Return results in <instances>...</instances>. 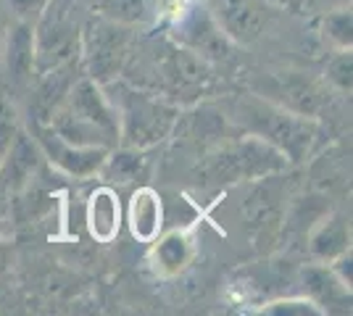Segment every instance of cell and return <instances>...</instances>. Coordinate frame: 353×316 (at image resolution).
Here are the masks:
<instances>
[{
	"label": "cell",
	"mask_w": 353,
	"mask_h": 316,
	"mask_svg": "<svg viewBox=\"0 0 353 316\" xmlns=\"http://www.w3.org/2000/svg\"><path fill=\"white\" fill-rule=\"evenodd\" d=\"M103 90L117 108L121 148L150 151L161 145L179 124V105L166 101L159 92L137 87L121 76L103 85Z\"/></svg>",
	"instance_id": "6da1fadb"
},
{
	"label": "cell",
	"mask_w": 353,
	"mask_h": 316,
	"mask_svg": "<svg viewBox=\"0 0 353 316\" xmlns=\"http://www.w3.org/2000/svg\"><path fill=\"white\" fill-rule=\"evenodd\" d=\"M232 119L243 127V132L274 145L290 164L306 161L324 135L319 119L298 116L261 95H243L235 103Z\"/></svg>",
	"instance_id": "7a4b0ae2"
},
{
	"label": "cell",
	"mask_w": 353,
	"mask_h": 316,
	"mask_svg": "<svg viewBox=\"0 0 353 316\" xmlns=\"http://www.w3.org/2000/svg\"><path fill=\"white\" fill-rule=\"evenodd\" d=\"M48 124L74 145H90L105 151H114L119 145L117 108L103 87L85 74L74 82V87Z\"/></svg>",
	"instance_id": "3957f363"
},
{
	"label": "cell",
	"mask_w": 353,
	"mask_h": 316,
	"mask_svg": "<svg viewBox=\"0 0 353 316\" xmlns=\"http://www.w3.org/2000/svg\"><path fill=\"white\" fill-rule=\"evenodd\" d=\"M288 166L290 161L274 145L245 132L235 143L219 145L214 153H208L198 169V182L203 187L219 190L235 182H256L272 174H282Z\"/></svg>",
	"instance_id": "277c9868"
},
{
	"label": "cell",
	"mask_w": 353,
	"mask_h": 316,
	"mask_svg": "<svg viewBox=\"0 0 353 316\" xmlns=\"http://www.w3.org/2000/svg\"><path fill=\"white\" fill-rule=\"evenodd\" d=\"M150 72L153 87L148 90L159 92L176 105L195 103L214 85V66L188 48L172 43L169 37L163 40L161 48L153 50Z\"/></svg>",
	"instance_id": "5b68a950"
},
{
	"label": "cell",
	"mask_w": 353,
	"mask_h": 316,
	"mask_svg": "<svg viewBox=\"0 0 353 316\" xmlns=\"http://www.w3.org/2000/svg\"><path fill=\"white\" fill-rule=\"evenodd\" d=\"M134 48V27L119 24L108 16L98 14L82 24L79 40V63L85 76L101 87L121 76L127 59Z\"/></svg>",
	"instance_id": "8992f818"
},
{
	"label": "cell",
	"mask_w": 353,
	"mask_h": 316,
	"mask_svg": "<svg viewBox=\"0 0 353 316\" xmlns=\"http://www.w3.org/2000/svg\"><path fill=\"white\" fill-rule=\"evenodd\" d=\"M34 40V69L43 74L66 61L79 59L82 19L74 0H48L43 14L32 24Z\"/></svg>",
	"instance_id": "52a82bcc"
},
{
	"label": "cell",
	"mask_w": 353,
	"mask_h": 316,
	"mask_svg": "<svg viewBox=\"0 0 353 316\" xmlns=\"http://www.w3.org/2000/svg\"><path fill=\"white\" fill-rule=\"evenodd\" d=\"M169 40L192 50L211 66L230 63L235 56V45L216 27L214 16L208 14L206 3H195V6H188L185 11H179L172 24V32H169Z\"/></svg>",
	"instance_id": "ba28073f"
},
{
	"label": "cell",
	"mask_w": 353,
	"mask_h": 316,
	"mask_svg": "<svg viewBox=\"0 0 353 316\" xmlns=\"http://www.w3.org/2000/svg\"><path fill=\"white\" fill-rule=\"evenodd\" d=\"M30 135L40 145V153L48 164H53L59 171L77 177V180H88L101 174L105 164V148H90V145H74L66 137H61L50 124H30Z\"/></svg>",
	"instance_id": "9c48e42d"
},
{
	"label": "cell",
	"mask_w": 353,
	"mask_h": 316,
	"mask_svg": "<svg viewBox=\"0 0 353 316\" xmlns=\"http://www.w3.org/2000/svg\"><path fill=\"white\" fill-rule=\"evenodd\" d=\"M261 92H264L261 98L266 101L282 105L298 116H309V119H322V114L330 108V98H332L327 90V82H319L303 72L269 74Z\"/></svg>",
	"instance_id": "30bf717a"
},
{
	"label": "cell",
	"mask_w": 353,
	"mask_h": 316,
	"mask_svg": "<svg viewBox=\"0 0 353 316\" xmlns=\"http://www.w3.org/2000/svg\"><path fill=\"white\" fill-rule=\"evenodd\" d=\"M206 8L227 40L240 48L261 40L274 19V6L269 0H206Z\"/></svg>",
	"instance_id": "8fae6325"
},
{
	"label": "cell",
	"mask_w": 353,
	"mask_h": 316,
	"mask_svg": "<svg viewBox=\"0 0 353 316\" xmlns=\"http://www.w3.org/2000/svg\"><path fill=\"white\" fill-rule=\"evenodd\" d=\"M85 74L79 59L66 61L56 69H48L43 74L34 76L30 87V116L37 124H48L50 116L56 114V108L63 103V98L69 95L74 82Z\"/></svg>",
	"instance_id": "7c38bea8"
},
{
	"label": "cell",
	"mask_w": 353,
	"mask_h": 316,
	"mask_svg": "<svg viewBox=\"0 0 353 316\" xmlns=\"http://www.w3.org/2000/svg\"><path fill=\"white\" fill-rule=\"evenodd\" d=\"M0 72L6 74L11 87L30 90L37 69H34V40H32V24L14 19L8 24L3 50H0Z\"/></svg>",
	"instance_id": "4fadbf2b"
},
{
	"label": "cell",
	"mask_w": 353,
	"mask_h": 316,
	"mask_svg": "<svg viewBox=\"0 0 353 316\" xmlns=\"http://www.w3.org/2000/svg\"><path fill=\"white\" fill-rule=\"evenodd\" d=\"M43 161L45 158L43 153H40V145L34 143V137L21 129L16 135L14 145L8 148V153L0 158V185L8 193H19L40 171Z\"/></svg>",
	"instance_id": "5bb4252c"
},
{
	"label": "cell",
	"mask_w": 353,
	"mask_h": 316,
	"mask_svg": "<svg viewBox=\"0 0 353 316\" xmlns=\"http://www.w3.org/2000/svg\"><path fill=\"white\" fill-rule=\"evenodd\" d=\"M256 182L259 185L253 187V193L245 200L243 213H245V222H248V227L253 232L269 235L282 219L285 190H282L280 185V174H272V177H264V180H256Z\"/></svg>",
	"instance_id": "9a60e30c"
},
{
	"label": "cell",
	"mask_w": 353,
	"mask_h": 316,
	"mask_svg": "<svg viewBox=\"0 0 353 316\" xmlns=\"http://www.w3.org/2000/svg\"><path fill=\"white\" fill-rule=\"evenodd\" d=\"M311 256L322 264H332L335 258L351 251V227L343 213H324L319 224L311 229L309 235Z\"/></svg>",
	"instance_id": "2e32d148"
},
{
	"label": "cell",
	"mask_w": 353,
	"mask_h": 316,
	"mask_svg": "<svg viewBox=\"0 0 353 316\" xmlns=\"http://www.w3.org/2000/svg\"><path fill=\"white\" fill-rule=\"evenodd\" d=\"M303 290L311 301L324 308L340 306L343 311L351 308V287L340 282V277L332 271V266H306L301 271Z\"/></svg>",
	"instance_id": "e0dca14e"
},
{
	"label": "cell",
	"mask_w": 353,
	"mask_h": 316,
	"mask_svg": "<svg viewBox=\"0 0 353 316\" xmlns=\"http://www.w3.org/2000/svg\"><path fill=\"white\" fill-rule=\"evenodd\" d=\"M127 222H130V232L137 240L150 242L159 238L163 222L161 198L150 187H140L134 190L132 200H130V211H127Z\"/></svg>",
	"instance_id": "ac0fdd59"
},
{
	"label": "cell",
	"mask_w": 353,
	"mask_h": 316,
	"mask_svg": "<svg viewBox=\"0 0 353 316\" xmlns=\"http://www.w3.org/2000/svg\"><path fill=\"white\" fill-rule=\"evenodd\" d=\"M119 224H121V209L119 198L111 187H101L90 196L88 203V227L90 235L98 242H111L117 238Z\"/></svg>",
	"instance_id": "d6986e66"
},
{
	"label": "cell",
	"mask_w": 353,
	"mask_h": 316,
	"mask_svg": "<svg viewBox=\"0 0 353 316\" xmlns=\"http://www.w3.org/2000/svg\"><path fill=\"white\" fill-rule=\"evenodd\" d=\"M148 169H150V161H148L145 151H132V148L117 145L105 156L101 174L108 182H117V185H132L137 180H145Z\"/></svg>",
	"instance_id": "ffe728a7"
},
{
	"label": "cell",
	"mask_w": 353,
	"mask_h": 316,
	"mask_svg": "<svg viewBox=\"0 0 353 316\" xmlns=\"http://www.w3.org/2000/svg\"><path fill=\"white\" fill-rule=\"evenodd\" d=\"M163 0H105L101 14L127 27H145L156 16H161Z\"/></svg>",
	"instance_id": "44dd1931"
},
{
	"label": "cell",
	"mask_w": 353,
	"mask_h": 316,
	"mask_svg": "<svg viewBox=\"0 0 353 316\" xmlns=\"http://www.w3.org/2000/svg\"><path fill=\"white\" fill-rule=\"evenodd\" d=\"M192 256V248L185 235L179 232H169L166 238L156 242L153 248V264L161 274H176L188 266V261Z\"/></svg>",
	"instance_id": "7402d4cb"
},
{
	"label": "cell",
	"mask_w": 353,
	"mask_h": 316,
	"mask_svg": "<svg viewBox=\"0 0 353 316\" xmlns=\"http://www.w3.org/2000/svg\"><path fill=\"white\" fill-rule=\"evenodd\" d=\"M322 32L324 37L338 48V50H351L353 45V16L348 8H340V11H332V14L324 16L322 21Z\"/></svg>",
	"instance_id": "603a6c76"
},
{
	"label": "cell",
	"mask_w": 353,
	"mask_h": 316,
	"mask_svg": "<svg viewBox=\"0 0 353 316\" xmlns=\"http://www.w3.org/2000/svg\"><path fill=\"white\" fill-rule=\"evenodd\" d=\"M324 82H327L332 90L343 92V95H351V90H353V56H351V50H340L338 56L327 63Z\"/></svg>",
	"instance_id": "cb8c5ba5"
},
{
	"label": "cell",
	"mask_w": 353,
	"mask_h": 316,
	"mask_svg": "<svg viewBox=\"0 0 353 316\" xmlns=\"http://www.w3.org/2000/svg\"><path fill=\"white\" fill-rule=\"evenodd\" d=\"M48 6V0H8V11L19 21L34 24V19L43 14V8Z\"/></svg>",
	"instance_id": "d4e9b609"
},
{
	"label": "cell",
	"mask_w": 353,
	"mask_h": 316,
	"mask_svg": "<svg viewBox=\"0 0 353 316\" xmlns=\"http://www.w3.org/2000/svg\"><path fill=\"white\" fill-rule=\"evenodd\" d=\"M8 266H11V248L0 240V274H6Z\"/></svg>",
	"instance_id": "484cf974"
},
{
	"label": "cell",
	"mask_w": 353,
	"mask_h": 316,
	"mask_svg": "<svg viewBox=\"0 0 353 316\" xmlns=\"http://www.w3.org/2000/svg\"><path fill=\"white\" fill-rule=\"evenodd\" d=\"M8 24H11V19L6 14V8L0 6V50H3V40H6V32H8Z\"/></svg>",
	"instance_id": "4316f807"
}]
</instances>
